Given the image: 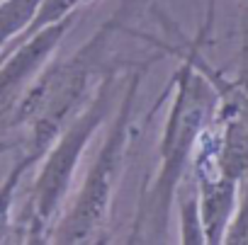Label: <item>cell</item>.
<instances>
[{
  "mask_svg": "<svg viewBox=\"0 0 248 245\" xmlns=\"http://www.w3.org/2000/svg\"><path fill=\"white\" fill-rule=\"evenodd\" d=\"M114 29H119L117 15L109 17L68 58L44 66L37 73V78L27 85L8 121V129H27L22 151L42 160V156L56 141L61 129L88 102V97L95 90L93 80L102 73V56Z\"/></svg>",
  "mask_w": 248,
  "mask_h": 245,
  "instance_id": "cell-3",
  "label": "cell"
},
{
  "mask_svg": "<svg viewBox=\"0 0 248 245\" xmlns=\"http://www.w3.org/2000/svg\"><path fill=\"white\" fill-rule=\"evenodd\" d=\"M37 163L39 160L32 153L22 151L13 160L5 180L0 182V243H13V238H15V214H13V209H15V202H17V192H20L25 173L32 170Z\"/></svg>",
  "mask_w": 248,
  "mask_h": 245,
  "instance_id": "cell-7",
  "label": "cell"
},
{
  "mask_svg": "<svg viewBox=\"0 0 248 245\" xmlns=\"http://www.w3.org/2000/svg\"><path fill=\"white\" fill-rule=\"evenodd\" d=\"M178 226H180V243L185 245H204V226L200 216V204H197V187H187L185 192H178Z\"/></svg>",
  "mask_w": 248,
  "mask_h": 245,
  "instance_id": "cell-9",
  "label": "cell"
},
{
  "mask_svg": "<svg viewBox=\"0 0 248 245\" xmlns=\"http://www.w3.org/2000/svg\"><path fill=\"white\" fill-rule=\"evenodd\" d=\"M44 0H0V56L27 32Z\"/></svg>",
  "mask_w": 248,
  "mask_h": 245,
  "instance_id": "cell-8",
  "label": "cell"
},
{
  "mask_svg": "<svg viewBox=\"0 0 248 245\" xmlns=\"http://www.w3.org/2000/svg\"><path fill=\"white\" fill-rule=\"evenodd\" d=\"M13 148H15V141H10V139H5V136H0V156L8 153V151H13Z\"/></svg>",
  "mask_w": 248,
  "mask_h": 245,
  "instance_id": "cell-12",
  "label": "cell"
},
{
  "mask_svg": "<svg viewBox=\"0 0 248 245\" xmlns=\"http://www.w3.org/2000/svg\"><path fill=\"white\" fill-rule=\"evenodd\" d=\"M149 71V63L137 66L124 85L119 107L112 114V124L83 177L78 192L66 202L61 216L51 228L49 243L59 245H83V243H105L107 226L112 216L114 189L127 160V151L134 136V104L141 87V80Z\"/></svg>",
  "mask_w": 248,
  "mask_h": 245,
  "instance_id": "cell-4",
  "label": "cell"
},
{
  "mask_svg": "<svg viewBox=\"0 0 248 245\" xmlns=\"http://www.w3.org/2000/svg\"><path fill=\"white\" fill-rule=\"evenodd\" d=\"M88 3H93V0H44L42 8H39L37 15H34V20H32V25L27 27V32H25L22 37H17V39L5 49V54H8L13 46H17L25 37H30L32 32H37V29H42V27H46V25H51V22L66 17V15H73L80 5H88ZM5 54H3V56H5ZM3 56H0V58H3Z\"/></svg>",
  "mask_w": 248,
  "mask_h": 245,
  "instance_id": "cell-10",
  "label": "cell"
},
{
  "mask_svg": "<svg viewBox=\"0 0 248 245\" xmlns=\"http://www.w3.org/2000/svg\"><path fill=\"white\" fill-rule=\"evenodd\" d=\"M180 54V66L170 78V109L163 121L161 144H158V170L154 180L141 192L129 243L146 240L163 243L168 235L170 211L178 199V192L185 182L187 170L192 168V158L200 144L202 131L214 116L217 109V90L192 61L187 46Z\"/></svg>",
  "mask_w": 248,
  "mask_h": 245,
  "instance_id": "cell-1",
  "label": "cell"
},
{
  "mask_svg": "<svg viewBox=\"0 0 248 245\" xmlns=\"http://www.w3.org/2000/svg\"><path fill=\"white\" fill-rule=\"evenodd\" d=\"M114 83L117 68H107L100 73V83H95V90L88 97V102L76 112V116L61 129L56 141L37 163L39 173L27 192L22 216L15 221L13 243H49L51 228L68 202L76 168L85 156L95 131L105 124L114 109Z\"/></svg>",
  "mask_w": 248,
  "mask_h": 245,
  "instance_id": "cell-2",
  "label": "cell"
},
{
  "mask_svg": "<svg viewBox=\"0 0 248 245\" xmlns=\"http://www.w3.org/2000/svg\"><path fill=\"white\" fill-rule=\"evenodd\" d=\"M71 27H73V15H66L32 32L0 58V136L8 131V121L20 95L49 63V56L59 49L61 39Z\"/></svg>",
  "mask_w": 248,
  "mask_h": 245,
  "instance_id": "cell-5",
  "label": "cell"
},
{
  "mask_svg": "<svg viewBox=\"0 0 248 245\" xmlns=\"http://www.w3.org/2000/svg\"><path fill=\"white\" fill-rule=\"evenodd\" d=\"M192 180L197 187V204H200L207 245H219L224 243L226 228L236 211L238 182L217 173L204 163H192Z\"/></svg>",
  "mask_w": 248,
  "mask_h": 245,
  "instance_id": "cell-6",
  "label": "cell"
},
{
  "mask_svg": "<svg viewBox=\"0 0 248 245\" xmlns=\"http://www.w3.org/2000/svg\"><path fill=\"white\" fill-rule=\"evenodd\" d=\"M224 243L229 245H248V175L238 182V202L226 228Z\"/></svg>",
  "mask_w": 248,
  "mask_h": 245,
  "instance_id": "cell-11",
  "label": "cell"
}]
</instances>
